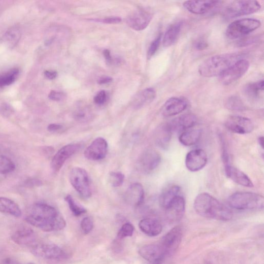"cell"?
Here are the masks:
<instances>
[{"instance_id":"1","label":"cell","mask_w":264,"mask_h":264,"mask_svg":"<svg viewBox=\"0 0 264 264\" xmlns=\"http://www.w3.org/2000/svg\"><path fill=\"white\" fill-rule=\"evenodd\" d=\"M25 219L30 225L44 232L60 231L66 226L65 219L56 208L43 203L32 205Z\"/></svg>"},{"instance_id":"2","label":"cell","mask_w":264,"mask_h":264,"mask_svg":"<svg viewBox=\"0 0 264 264\" xmlns=\"http://www.w3.org/2000/svg\"><path fill=\"white\" fill-rule=\"evenodd\" d=\"M194 207L197 214L205 218L226 222L233 217V213L229 208L206 193L196 197Z\"/></svg>"},{"instance_id":"3","label":"cell","mask_w":264,"mask_h":264,"mask_svg":"<svg viewBox=\"0 0 264 264\" xmlns=\"http://www.w3.org/2000/svg\"><path fill=\"white\" fill-rule=\"evenodd\" d=\"M240 53H227L216 55L204 61L198 71L204 78L219 76L238 61L244 59Z\"/></svg>"},{"instance_id":"4","label":"cell","mask_w":264,"mask_h":264,"mask_svg":"<svg viewBox=\"0 0 264 264\" xmlns=\"http://www.w3.org/2000/svg\"><path fill=\"white\" fill-rule=\"evenodd\" d=\"M264 201L262 195L250 192H237L231 195L228 199L229 205L238 210H261Z\"/></svg>"},{"instance_id":"5","label":"cell","mask_w":264,"mask_h":264,"mask_svg":"<svg viewBox=\"0 0 264 264\" xmlns=\"http://www.w3.org/2000/svg\"><path fill=\"white\" fill-rule=\"evenodd\" d=\"M260 20L253 18L237 20L230 24L227 28L226 36L230 39L243 37L260 27Z\"/></svg>"},{"instance_id":"6","label":"cell","mask_w":264,"mask_h":264,"mask_svg":"<svg viewBox=\"0 0 264 264\" xmlns=\"http://www.w3.org/2000/svg\"><path fill=\"white\" fill-rule=\"evenodd\" d=\"M69 180L73 188L84 198H89L92 193L90 178L87 172L83 168L74 167L69 174Z\"/></svg>"},{"instance_id":"7","label":"cell","mask_w":264,"mask_h":264,"mask_svg":"<svg viewBox=\"0 0 264 264\" xmlns=\"http://www.w3.org/2000/svg\"><path fill=\"white\" fill-rule=\"evenodd\" d=\"M261 8L257 1H235L226 7L224 13L226 17L234 18L257 13Z\"/></svg>"},{"instance_id":"8","label":"cell","mask_w":264,"mask_h":264,"mask_svg":"<svg viewBox=\"0 0 264 264\" xmlns=\"http://www.w3.org/2000/svg\"><path fill=\"white\" fill-rule=\"evenodd\" d=\"M249 67V62L244 59H241L220 75L219 81L225 85L232 84L243 76L248 71Z\"/></svg>"},{"instance_id":"9","label":"cell","mask_w":264,"mask_h":264,"mask_svg":"<svg viewBox=\"0 0 264 264\" xmlns=\"http://www.w3.org/2000/svg\"><path fill=\"white\" fill-rule=\"evenodd\" d=\"M33 255L45 260H58L65 257V253L59 246L53 244H36L31 247Z\"/></svg>"},{"instance_id":"10","label":"cell","mask_w":264,"mask_h":264,"mask_svg":"<svg viewBox=\"0 0 264 264\" xmlns=\"http://www.w3.org/2000/svg\"><path fill=\"white\" fill-rule=\"evenodd\" d=\"M153 18V14L148 8H138L130 14L127 19L128 26L135 31L145 29Z\"/></svg>"},{"instance_id":"11","label":"cell","mask_w":264,"mask_h":264,"mask_svg":"<svg viewBox=\"0 0 264 264\" xmlns=\"http://www.w3.org/2000/svg\"><path fill=\"white\" fill-rule=\"evenodd\" d=\"M183 231L180 227H175L165 235L160 242L167 257L174 254L179 248L182 241Z\"/></svg>"},{"instance_id":"12","label":"cell","mask_w":264,"mask_h":264,"mask_svg":"<svg viewBox=\"0 0 264 264\" xmlns=\"http://www.w3.org/2000/svg\"><path fill=\"white\" fill-rule=\"evenodd\" d=\"M225 126L229 131L238 134H247L254 129L252 121L246 117L240 116H231L227 118Z\"/></svg>"},{"instance_id":"13","label":"cell","mask_w":264,"mask_h":264,"mask_svg":"<svg viewBox=\"0 0 264 264\" xmlns=\"http://www.w3.org/2000/svg\"><path fill=\"white\" fill-rule=\"evenodd\" d=\"M81 148L79 144H70L60 149L53 158L51 167L53 171L59 172L66 161L70 158Z\"/></svg>"},{"instance_id":"14","label":"cell","mask_w":264,"mask_h":264,"mask_svg":"<svg viewBox=\"0 0 264 264\" xmlns=\"http://www.w3.org/2000/svg\"><path fill=\"white\" fill-rule=\"evenodd\" d=\"M139 254L143 259L152 264H160L167 257L160 243L142 247L139 249Z\"/></svg>"},{"instance_id":"15","label":"cell","mask_w":264,"mask_h":264,"mask_svg":"<svg viewBox=\"0 0 264 264\" xmlns=\"http://www.w3.org/2000/svg\"><path fill=\"white\" fill-rule=\"evenodd\" d=\"M207 156L202 149H197L187 154L185 158V166L191 172H197L202 170L207 164Z\"/></svg>"},{"instance_id":"16","label":"cell","mask_w":264,"mask_h":264,"mask_svg":"<svg viewBox=\"0 0 264 264\" xmlns=\"http://www.w3.org/2000/svg\"><path fill=\"white\" fill-rule=\"evenodd\" d=\"M108 143L102 137L96 138L84 152V156L91 161H99L104 159L108 152Z\"/></svg>"},{"instance_id":"17","label":"cell","mask_w":264,"mask_h":264,"mask_svg":"<svg viewBox=\"0 0 264 264\" xmlns=\"http://www.w3.org/2000/svg\"><path fill=\"white\" fill-rule=\"evenodd\" d=\"M11 239L16 244L32 247L36 244V236L34 230L28 227L17 229L11 235Z\"/></svg>"},{"instance_id":"18","label":"cell","mask_w":264,"mask_h":264,"mask_svg":"<svg viewBox=\"0 0 264 264\" xmlns=\"http://www.w3.org/2000/svg\"><path fill=\"white\" fill-rule=\"evenodd\" d=\"M161 161V156L157 151L148 149L142 153L138 164L142 171L148 173L155 170L159 166Z\"/></svg>"},{"instance_id":"19","label":"cell","mask_w":264,"mask_h":264,"mask_svg":"<svg viewBox=\"0 0 264 264\" xmlns=\"http://www.w3.org/2000/svg\"><path fill=\"white\" fill-rule=\"evenodd\" d=\"M221 1H187L183 5L189 12L195 15H203L217 7Z\"/></svg>"},{"instance_id":"20","label":"cell","mask_w":264,"mask_h":264,"mask_svg":"<svg viewBox=\"0 0 264 264\" xmlns=\"http://www.w3.org/2000/svg\"><path fill=\"white\" fill-rule=\"evenodd\" d=\"M167 218L172 223L178 222L183 218L185 212V201L183 196L179 195L165 209Z\"/></svg>"},{"instance_id":"21","label":"cell","mask_w":264,"mask_h":264,"mask_svg":"<svg viewBox=\"0 0 264 264\" xmlns=\"http://www.w3.org/2000/svg\"><path fill=\"white\" fill-rule=\"evenodd\" d=\"M187 107L188 103L184 99L172 97L165 103L161 109V113L165 117H170L181 113Z\"/></svg>"},{"instance_id":"22","label":"cell","mask_w":264,"mask_h":264,"mask_svg":"<svg viewBox=\"0 0 264 264\" xmlns=\"http://www.w3.org/2000/svg\"><path fill=\"white\" fill-rule=\"evenodd\" d=\"M145 192L142 185L138 183L132 184L125 194V200L127 203L138 206L144 200Z\"/></svg>"},{"instance_id":"23","label":"cell","mask_w":264,"mask_h":264,"mask_svg":"<svg viewBox=\"0 0 264 264\" xmlns=\"http://www.w3.org/2000/svg\"><path fill=\"white\" fill-rule=\"evenodd\" d=\"M197 122V117L192 114L182 115L173 119L168 124L172 132H180L189 130Z\"/></svg>"},{"instance_id":"24","label":"cell","mask_w":264,"mask_h":264,"mask_svg":"<svg viewBox=\"0 0 264 264\" xmlns=\"http://www.w3.org/2000/svg\"><path fill=\"white\" fill-rule=\"evenodd\" d=\"M225 169L227 177L237 184L250 188L254 186L247 174L230 164L225 165Z\"/></svg>"},{"instance_id":"25","label":"cell","mask_w":264,"mask_h":264,"mask_svg":"<svg viewBox=\"0 0 264 264\" xmlns=\"http://www.w3.org/2000/svg\"><path fill=\"white\" fill-rule=\"evenodd\" d=\"M139 227L143 233L149 236L155 237L160 234L162 226L158 220L153 218H145L141 220Z\"/></svg>"},{"instance_id":"26","label":"cell","mask_w":264,"mask_h":264,"mask_svg":"<svg viewBox=\"0 0 264 264\" xmlns=\"http://www.w3.org/2000/svg\"><path fill=\"white\" fill-rule=\"evenodd\" d=\"M156 97V92L152 88H148L140 91L136 95L132 104L136 108H140L151 103Z\"/></svg>"},{"instance_id":"27","label":"cell","mask_w":264,"mask_h":264,"mask_svg":"<svg viewBox=\"0 0 264 264\" xmlns=\"http://www.w3.org/2000/svg\"><path fill=\"white\" fill-rule=\"evenodd\" d=\"M0 213L19 218L22 212L19 205L14 201L6 197H0Z\"/></svg>"},{"instance_id":"28","label":"cell","mask_w":264,"mask_h":264,"mask_svg":"<svg viewBox=\"0 0 264 264\" xmlns=\"http://www.w3.org/2000/svg\"><path fill=\"white\" fill-rule=\"evenodd\" d=\"M202 131L199 129L188 130L184 131L179 136L181 144L186 147L192 146L199 141Z\"/></svg>"},{"instance_id":"29","label":"cell","mask_w":264,"mask_h":264,"mask_svg":"<svg viewBox=\"0 0 264 264\" xmlns=\"http://www.w3.org/2000/svg\"><path fill=\"white\" fill-rule=\"evenodd\" d=\"M182 23H176L170 26L163 37V44L165 47H169L177 40L181 31Z\"/></svg>"},{"instance_id":"30","label":"cell","mask_w":264,"mask_h":264,"mask_svg":"<svg viewBox=\"0 0 264 264\" xmlns=\"http://www.w3.org/2000/svg\"><path fill=\"white\" fill-rule=\"evenodd\" d=\"M181 188L178 185H173L165 189L161 194L159 202L161 206L164 209L175 199L180 195Z\"/></svg>"},{"instance_id":"31","label":"cell","mask_w":264,"mask_h":264,"mask_svg":"<svg viewBox=\"0 0 264 264\" xmlns=\"http://www.w3.org/2000/svg\"><path fill=\"white\" fill-rule=\"evenodd\" d=\"M73 117L77 122L87 123L90 122L93 117L92 109L86 105H79L73 112Z\"/></svg>"},{"instance_id":"32","label":"cell","mask_w":264,"mask_h":264,"mask_svg":"<svg viewBox=\"0 0 264 264\" xmlns=\"http://www.w3.org/2000/svg\"><path fill=\"white\" fill-rule=\"evenodd\" d=\"M21 37V31L19 27L14 26L9 28L5 33L4 41L10 48L15 47Z\"/></svg>"},{"instance_id":"33","label":"cell","mask_w":264,"mask_h":264,"mask_svg":"<svg viewBox=\"0 0 264 264\" xmlns=\"http://www.w3.org/2000/svg\"><path fill=\"white\" fill-rule=\"evenodd\" d=\"M264 91V81L247 84L244 89L245 95L251 99L258 98Z\"/></svg>"},{"instance_id":"34","label":"cell","mask_w":264,"mask_h":264,"mask_svg":"<svg viewBox=\"0 0 264 264\" xmlns=\"http://www.w3.org/2000/svg\"><path fill=\"white\" fill-rule=\"evenodd\" d=\"M172 132L168 124L161 127L157 138L158 144L163 148H166L170 141Z\"/></svg>"},{"instance_id":"35","label":"cell","mask_w":264,"mask_h":264,"mask_svg":"<svg viewBox=\"0 0 264 264\" xmlns=\"http://www.w3.org/2000/svg\"><path fill=\"white\" fill-rule=\"evenodd\" d=\"M20 71L13 68L5 73L0 74V87H4L13 84L17 79Z\"/></svg>"},{"instance_id":"36","label":"cell","mask_w":264,"mask_h":264,"mask_svg":"<svg viewBox=\"0 0 264 264\" xmlns=\"http://www.w3.org/2000/svg\"><path fill=\"white\" fill-rule=\"evenodd\" d=\"M225 106L231 111H244L246 107L241 99L236 96H231L227 99Z\"/></svg>"},{"instance_id":"37","label":"cell","mask_w":264,"mask_h":264,"mask_svg":"<svg viewBox=\"0 0 264 264\" xmlns=\"http://www.w3.org/2000/svg\"><path fill=\"white\" fill-rule=\"evenodd\" d=\"M15 169L16 165L12 160L4 156L0 157V174H7Z\"/></svg>"},{"instance_id":"38","label":"cell","mask_w":264,"mask_h":264,"mask_svg":"<svg viewBox=\"0 0 264 264\" xmlns=\"http://www.w3.org/2000/svg\"><path fill=\"white\" fill-rule=\"evenodd\" d=\"M68 203L70 210L75 216H79L87 212L86 208L77 203L71 195H67L65 198Z\"/></svg>"},{"instance_id":"39","label":"cell","mask_w":264,"mask_h":264,"mask_svg":"<svg viewBox=\"0 0 264 264\" xmlns=\"http://www.w3.org/2000/svg\"><path fill=\"white\" fill-rule=\"evenodd\" d=\"M125 176L120 172H112L109 174V182L114 188L122 186L125 181Z\"/></svg>"},{"instance_id":"40","label":"cell","mask_w":264,"mask_h":264,"mask_svg":"<svg viewBox=\"0 0 264 264\" xmlns=\"http://www.w3.org/2000/svg\"><path fill=\"white\" fill-rule=\"evenodd\" d=\"M134 231V228L133 225L130 223H126L119 230L117 234V238L119 239H122L132 236L133 234Z\"/></svg>"},{"instance_id":"41","label":"cell","mask_w":264,"mask_h":264,"mask_svg":"<svg viewBox=\"0 0 264 264\" xmlns=\"http://www.w3.org/2000/svg\"><path fill=\"white\" fill-rule=\"evenodd\" d=\"M161 39L162 34H160L151 43L147 52V58L148 59L151 58L158 50L161 44Z\"/></svg>"},{"instance_id":"42","label":"cell","mask_w":264,"mask_h":264,"mask_svg":"<svg viewBox=\"0 0 264 264\" xmlns=\"http://www.w3.org/2000/svg\"><path fill=\"white\" fill-rule=\"evenodd\" d=\"M81 228L84 234H88L91 232L94 228V223L90 217L84 218L81 223Z\"/></svg>"},{"instance_id":"43","label":"cell","mask_w":264,"mask_h":264,"mask_svg":"<svg viewBox=\"0 0 264 264\" xmlns=\"http://www.w3.org/2000/svg\"><path fill=\"white\" fill-rule=\"evenodd\" d=\"M14 109L7 103H3L0 106V114L5 118H8L14 113Z\"/></svg>"},{"instance_id":"44","label":"cell","mask_w":264,"mask_h":264,"mask_svg":"<svg viewBox=\"0 0 264 264\" xmlns=\"http://www.w3.org/2000/svg\"><path fill=\"white\" fill-rule=\"evenodd\" d=\"M107 99V95L104 91L99 92L94 98L95 103L98 105H102L105 103Z\"/></svg>"},{"instance_id":"45","label":"cell","mask_w":264,"mask_h":264,"mask_svg":"<svg viewBox=\"0 0 264 264\" xmlns=\"http://www.w3.org/2000/svg\"><path fill=\"white\" fill-rule=\"evenodd\" d=\"M65 96L63 93L52 91L49 95V98L52 101H60L65 99Z\"/></svg>"},{"instance_id":"46","label":"cell","mask_w":264,"mask_h":264,"mask_svg":"<svg viewBox=\"0 0 264 264\" xmlns=\"http://www.w3.org/2000/svg\"><path fill=\"white\" fill-rule=\"evenodd\" d=\"M194 47L196 50L202 51L207 48L208 43L204 39H199L195 42Z\"/></svg>"},{"instance_id":"47","label":"cell","mask_w":264,"mask_h":264,"mask_svg":"<svg viewBox=\"0 0 264 264\" xmlns=\"http://www.w3.org/2000/svg\"><path fill=\"white\" fill-rule=\"evenodd\" d=\"M99 21L106 24H118L122 21V19L119 17H112L106 18Z\"/></svg>"},{"instance_id":"48","label":"cell","mask_w":264,"mask_h":264,"mask_svg":"<svg viewBox=\"0 0 264 264\" xmlns=\"http://www.w3.org/2000/svg\"><path fill=\"white\" fill-rule=\"evenodd\" d=\"M48 130L52 132V133H56L63 129V126L59 124H53L48 126Z\"/></svg>"},{"instance_id":"49","label":"cell","mask_w":264,"mask_h":264,"mask_svg":"<svg viewBox=\"0 0 264 264\" xmlns=\"http://www.w3.org/2000/svg\"><path fill=\"white\" fill-rule=\"evenodd\" d=\"M44 74L48 79L52 80L57 78L58 73L55 71L47 70L44 72Z\"/></svg>"},{"instance_id":"50","label":"cell","mask_w":264,"mask_h":264,"mask_svg":"<svg viewBox=\"0 0 264 264\" xmlns=\"http://www.w3.org/2000/svg\"><path fill=\"white\" fill-rule=\"evenodd\" d=\"M113 79L111 77L103 76L99 79L98 83L99 84H105L112 82Z\"/></svg>"},{"instance_id":"51","label":"cell","mask_w":264,"mask_h":264,"mask_svg":"<svg viewBox=\"0 0 264 264\" xmlns=\"http://www.w3.org/2000/svg\"><path fill=\"white\" fill-rule=\"evenodd\" d=\"M104 57L106 61L111 63L112 62V57L111 56V52L107 49L104 50L103 51Z\"/></svg>"},{"instance_id":"52","label":"cell","mask_w":264,"mask_h":264,"mask_svg":"<svg viewBox=\"0 0 264 264\" xmlns=\"http://www.w3.org/2000/svg\"><path fill=\"white\" fill-rule=\"evenodd\" d=\"M3 264H16V263L10 258H7L3 260Z\"/></svg>"},{"instance_id":"53","label":"cell","mask_w":264,"mask_h":264,"mask_svg":"<svg viewBox=\"0 0 264 264\" xmlns=\"http://www.w3.org/2000/svg\"><path fill=\"white\" fill-rule=\"evenodd\" d=\"M258 142L259 145L263 149L264 148V137L263 136L260 137L258 139Z\"/></svg>"},{"instance_id":"54","label":"cell","mask_w":264,"mask_h":264,"mask_svg":"<svg viewBox=\"0 0 264 264\" xmlns=\"http://www.w3.org/2000/svg\"></svg>"}]
</instances>
